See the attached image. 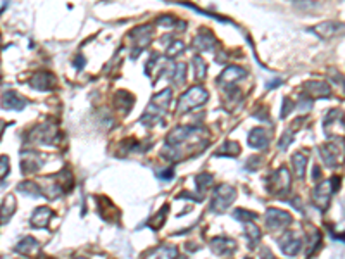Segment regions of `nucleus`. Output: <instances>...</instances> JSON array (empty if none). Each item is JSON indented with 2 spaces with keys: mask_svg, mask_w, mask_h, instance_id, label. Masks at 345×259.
Instances as JSON below:
<instances>
[{
  "mask_svg": "<svg viewBox=\"0 0 345 259\" xmlns=\"http://www.w3.org/2000/svg\"><path fill=\"white\" fill-rule=\"evenodd\" d=\"M16 251L21 254H33L38 251V242L33 237H24V239H21V242L16 245Z\"/></svg>",
  "mask_w": 345,
  "mask_h": 259,
  "instance_id": "6ab92c4d",
  "label": "nucleus"
},
{
  "mask_svg": "<svg viewBox=\"0 0 345 259\" xmlns=\"http://www.w3.org/2000/svg\"><path fill=\"white\" fill-rule=\"evenodd\" d=\"M52 214H54V213H52L49 208H38L33 213V216H32V225L35 228L47 226V225H49V219L52 218Z\"/></svg>",
  "mask_w": 345,
  "mask_h": 259,
  "instance_id": "4468645a",
  "label": "nucleus"
},
{
  "mask_svg": "<svg viewBox=\"0 0 345 259\" xmlns=\"http://www.w3.org/2000/svg\"><path fill=\"white\" fill-rule=\"evenodd\" d=\"M243 76V69L238 68V66H230V68H226L225 71L221 73V76L217 78V83H231L235 80H238V78Z\"/></svg>",
  "mask_w": 345,
  "mask_h": 259,
  "instance_id": "a211bd4d",
  "label": "nucleus"
},
{
  "mask_svg": "<svg viewBox=\"0 0 345 259\" xmlns=\"http://www.w3.org/2000/svg\"><path fill=\"white\" fill-rule=\"evenodd\" d=\"M28 105V100L17 95L14 90H9L2 95V107L7 111H21Z\"/></svg>",
  "mask_w": 345,
  "mask_h": 259,
  "instance_id": "0eeeda50",
  "label": "nucleus"
},
{
  "mask_svg": "<svg viewBox=\"0 0 345 259\" xmlns=\"http://www.w3.org/2000/svg\"><path fill=\"white\" fill-rule=\"evenodd\" d=\"M76 259H85V257H76Z\"/></svg>",
  "mask_w": 345,
  "mask_h": 259,
  "instance_id": "e433bc0d",
  "label": "nucleus"
},
{
  "mask_svg": "<svg viewBox=\"0 0 345 259\" xmlns=\"http://www.w3.org/2000/svg\"><path fill=\"white\" fill-rule=\"evenodd\" d=\"M243 226H245V235L248 239V245H250V247H254V245L259 242V239H261L259 226H256L254 223H243Z\"/></svg>",
  "mask_w": 345,
  "mask_h": 259,
  "instance_id": "412c9836",
  "label": "nucleus"
},
{
  "mask_svg": "<svg viewBox=\"0 0 345 259\" xmlns=\"http://www.w3.org/2000/svg\"><path fill=\"white\" fill-rule=\"evenodd\" d=\"M292 162H294V166H295V173H297V177L299 178H304V175H305V164H307V157H305L304 154H295L294 156V159H292Z\"/></svg>",
  "mask_w": 345,
  "mask_h": 259,
  "instance_id": "b1692460",
  "label": "nucleus"
},
{
  "mask_svg": "<svg viewBox=\"0 0 345 259\" xmlns=\"http://www.w3.org/2000/svg\"><path fill=\"white\" fill-rule=\"evenodd\" d=\"M43 164V157L38 154H24L23 156V162H21V168H23V173H32V171H37L40 166Z\"/></svg>",
  "mask_w": 345,
  "mask_h": 259,
  "instance_id": "ddd939ff",
  "label": "nucleus"
},
{
  "mask_svg": "<svg viewBox=\"0 0 345 259\" xmlns=\"http://www.w3.org/2000/svg\"><path fill=\"white\" fill-rule=\"evenodd\" d=\"M33 138L37 140L38 143H50L52 140L55 138V128L50 125H43L33 133Z\"/></svg>",
  "mask_w": 345,
  "mask_h": 259,
  "instance_id": "dca6fc26",
  "label": "nucleus"
},
{
  "mask_svg": "<svg viewBox=\"0 0 345 259\" xmlns=\"http://www.w3.org/2000/svg\"><path fill=\"white\" fill-rule=\"evenodd\" d=\"M83 64H85V61L81 59V55H78V61H74V66H78V68H83Z\"/></svg>",
  "mask_w": 345,
  "mask_h": 259,
  "instance_id": "f704fd0d",
  "label": "nucleus"
},
{
  "mask_svg": "<svg viewBox=\"0 0 345 259\" xmlns=\"http://www.w3.org/2000/svg\"><path fill=\"white\" fill-rule=\"evenodd\" d=\"M166 216H168V206H164L163 209H161V214H157V216L152 219L150 221V226L152 228H161L164 225V219H166Z\"/></svg>",
  "mask_w": 345,
  "mask_h": 259,
  "instance_id": "cd10ccee",
  "label": "nucleus"
},
{
  "mask_svg": "<svg viewBox=\"0 0 345 259\" xmlns=\"http://www.w3.org/2000/svg\"><path fill=\"white\" fill-rule=\"evenodd\" d=\"M54 83H55L54 76H52L50 73H47V71L37 73L33 76V80H32L33 89H38V90H49L50 87L54 85Z\"/></svg>",
  "mask_w": 345,
  "mask_h": 259,
  "instance_id": "9b49d317",
  "label": "nucleus"
},
{
  "mask_svg": "<svg viewBox=\"0 0 345 259\" xmlns=\"http://www.w3.org/2000/svg\"><path fill=\"white\" fill-rule=\"evenodd\" d=\"M331 194H333V192H331L328 182L320 183V185L312 190V204L316 206L318 209H325L330 203Z\"/></svg>",
  "mask_w": 345,
  "mask_h": 259,
  "instance_id": "423d86ee",
  "label": "nucleus"
},
{
  "mask_svg": "<svg viewBox=\"0 0 345 259\" xmlns=\"http://www.w3.org/2000/svg\"><path fill=\"white\" fill-rule=\"evenodd\" d=\"M268 190L276 197H283L290 190V173L287 168H279L271 175L268 183Z\"/></svg>",
  "mask_w": 345,
  "mask_h": 259,
  "instance_id": "7ed1b4c3",
  "label": "nucleus"
},
{
  "mask_svg": "<svg viewBox=\"0 0 345 259\" xmlns=\"http://www.w3.org/2000/svg\"><path fill=\"white\" fill-rule=\"evenodd\" d=\"M183 49H185V45H183L181 42H174V45H171V47L168 49V54H169V55H176L178 52H181Z\"/></svg>",
  "mask_w": 345,
  "mask_h": 259,
  "instance_id": "2f4dec72",
  "label": "nucleus"
},
{
  "mask_svg": "<svg viewBox=\"0 0 345 259\" xmlns=\"http://www.w3.org/2000/svg\"><path fill=\"white\" fill-rule=\"evenodd\" d=\"M235 197H237V190L231 185H219L214 190L212 195V204L211 209L214 213H223L225 209H228V206L233 203Z\"/></svg>",
  "mask_w": 345,
  "mask_h": 259,
  "instance_id": "f03ea898",
  "label": "nucleus"
},
{
  "mask_svg": "<svg viewBox=\"0 0 345 259\" xmlns=\"http://www.w3.org/2000/svg\"><path fill=\"white\" fill-rule=\"evenodd\" d=\"M240 151V146L237 142H225L223 143V147L217 151V156H225V152H228L230 156H237ZM226 154V156H228Z\"/></svg>",
  "mask_w": 345,
  "mask_h": 259,
  "instance_id": "393cba45",
  "label": "nucleus"
},
{
  "mask_svg": "<svg viewBox=\"0 0 345 259\" xmlns=\"http://www.w3.org/2000/svg\"><path fill=\"white\" fill-rule=\"evenodd\" d=\"M194 64L197 66V69H199V71H197V76H199V78H204V76H206V63H204V61L200 59V57H195V59H194Z\"/></svg>",
  "mask_w": 345,
  "mask_h": 259,
  "instance_id": "c756f323",
  "label": "nucleus"
},
{
  "mask_svg": "<svg viewBox=\"0 0 345 259\" xmlns=\"http://www.w3.org/2000/svg\"><path fill=\"white\" fill-rule=\"evenodd\" d=\"M278 244L287 256H295V254L300 251V247H302V240H300V237L297 235L295 232H288V234L281 235Z\"/></svg>",
  "mask_w": 345,
  "mask_h": 259,
  "instance_id": "39448f33",
  "label": "nucleus"
},
{
  "mask_svg": "<svg viewBox=\"0 0 345 259\" xmlns=\"http://www.w3.org/2000/svg\"><path fill=\"white\" fill-rule=\"evenodd\" d=\"M209 99V94L204 87H192L186 94L181 95L180 102H178V112H186L194 107H199L200 104H204Z\"/></svg>",
  "mask_w": 345,
  "mask_h": 259,
  "instance_id": "f257e3e1",
  "label": "nucleus"
},
{
  "mask_svg": "<svg viewBox=\"0 0 345 259\" xmlns=\"http://www.w3.org/2000/svg\"><path fill=\"white\" fill-rule=\"evenodd\" d=\"M9 175V157L0 156V180H4Z\"/></svg>",
  "mask_w": 345,
  "mask_h": 259,
  "instance_id": "c85d7f7f",
  "label": "nucleus"
},
{
  "mask_svg": "<svg viewBox=\"0 0 345 259\" xmlns=\"http://www.w3.org/2000/svg\"><path fill=\"white\" fill-rule=\"evenodd\" d=\"M17 190H19L21 194L29 195V197H40L42 195L40 185H37L35 182H24V183H21V185H17Z\"/></svg>",
  "mask_w": 345,
  "mask_h": 259,
  "instance_id": "4be33fe9",
  "label": "nucleus"
},
{
  "mask_svg": "<svg viewBox=\"0 0 345 259\" xmlns=\"http://www.w3.org/2000/svg\"><path fill=\"white\" fill-rule=\"evenodd\" d=\"M338 28H340L338 23H333V21H326V23H321V24L314 26L312 30H314V33L321 35L323 38H330V37H333V35L338 33Z\"/></svg>",
  "mask_w": 345,
  "mask_h": 259,
  "instance_id": "f3484780",
  "label": "nucleus"
},
{
  "mask_svg": "<svg viewBox=\"0 0 345 259\" xmlns=\"http://www.w3.org/2000/svg\"><path fill=\"white\" fill-rule=\"evenodd\" d=\"M245 259H250V257H245Z\"/></svg>",
  "mask_w": 345,
  "mask_h": 259,
  "instance_id": "4c0bfd02",
  "label": "nucleus"
},
{
  "mask_svg": "<svg viewBox=\"0 0 345 259\" xmlns=\"http://www.w3.org/2000/svg\"><path fill=\"white\" fill-rule=\"evenodd\" d=\"M199 180V192L200 194H204V192L207 190V188H211V185H212V175H209V173H202L200 175V177L197 178Z\"/></svg>",
  "mask_w": 345,
  "mask_h": 259,
  "instance_id": "a878e982",
  "label": "nucleus"
},
{
  "mask_svg": "<svg viewBox=\"0 0 345 259\" xmlns=\"http://www.w3.org/2000/svg\"><path fill=\"white\" fill-rule=\"evenodd\" d=\"M292 223V216L290 213L283 209H274L269 208L266 211V225H268L269 230H278V228H283Z\"/></svg>",
  "mask_w": 345,
  "mask_h": 259,
  "instance_id": "20e7f679",
  "label": "nucleus"
},
{
  "mask_svg": "<svg viewBox=\"0 0 345 259\" xmlns=\"http://www.w3.org/2000/svg\"><path fill=\"white\" fill-rule=\"evenodd\" d=\"M211 249L216 254L233 252L237 249V242L233 239H226V237H216L214 240H211Z\"/></svg>",
  "mask_w": 345,
  "mask_h": 259,
  "instance_id": "6e6552de",
  "label": "nucleus"
},
{
  "mask_svg": "<svg viewBox=\"0 0 345 259\" xmlns=\"http://www.w3.org/2000/svg\"><path fill=\"white\" fill-rule=\"evenodd\" d=\"M290 143H292V133H290V131H287V133L281 137V142H279L278 149H279V151H287Z\"/></svg>",
  "mask_w": 345,
  "mask_h": 259,
  "instance_id": "7c9ffc66",
  "label": "nucleus"
},
{
  "mask_svg": "<svg viewBox=\"0 0 345 259\" xmlns=\"http://www.w3.org/2000/svg\"><path fill=\"white\" fill-rule=\"evenodd\" d=\"M195 47H199L200 50H211L214 47V37L211 33H202L195 38Z\"/></svg>",
  "mask_w": 345,
  "mask_h": 259,
  "instance_id": "5701e85b",
  "label": "nucleus"
},
{
  "mask_svg": "<svg viewBox=\"0 0 345 259\" xmlns=\"http://www.w3.org/2000/svg\"><path fill=\"white\" fill-rule=\"evenodd\" d=\"M331 192H337L340 188V177H333L331 178Z\"/></svg>",
  "mask_w": 345,
  "mask_h": 259,
  "instance_id": "473e14b6",
  "label": "nucleus"
},
{
  "mask_svg": "<svg viewBox=\"0 0 345 259\" xmlns=\"http://www.w3.org/2000/svg\"><path fill=\"white\" fill-rule=\"evenodd\" d=\"M269 143V135L264 128H256L248 133V146L254 149H264Z\"/></svg>",
  "mask_w": 345,
  "mask_h": 259,
  "instance_id": "1a4fd4ad",
  "label": "nucleus"
},
{
  "mask_svg": "<svg viewBox=\"0 0 345 259\" xmlns=\"http://www.w3.org/2000/svg\"><path fill=\"white\" fill-rule=\"evenodd\" d=\"M321 157L323 161H325V164H328L330 168H333L335 164H337V159H338V151L335 146H331V143H328V146L321 147Z\"/></svg>",
  "mask_w": 345,
  "mask_h": 259,
  "instance_id": "aec40b11",
  "label": "nucleus"
},
{
  "mask_svg": "<svg viewBox=\"0 0 345 259\" xmlns=\"http://www.w3.org/2000/svg\"><path fill=\"white\" fill-rule=\"evenodd\" d=\"M233 216L240 219L242 223H250L252 219H256L257 218V214L256 213H250V211H245V209H237L233 213Z\"/></svg>",
  "mask_w": 345,
  "mask_h": 259,
  "instance_id": "bb28decb",
  "label": "nucleus"
},
{
  "mask_svg": "<svg viewBox=\"0 0 345 259\" xmlns=\"http://www.w3.org/2000/svg\"><path fill=\"white\" fill-rule=\"evenodd\" d=\"M305 90H307V94H309V99H311V97H314V99L328 97V95L331 94L330 85H326V83H321V81L305 83Z\"/></svg>",
  "mask_w": 345,
  "mask_h": 259,
  "instance_id": "9d476101",
  "label": "nucleus"
},
{
  "mask_svg": "<svg viewBox=\"0 0 345 259\" xmlns=\"http://www.w3.org/2000/svg\"><path fill=\"white\" fill-rule=\"evenodd\" d=\"M2 131H4V123L0 121V135H2Z\"/></svg>",
  "mask_w": 345,
  "mask_h": 259,
  "instance_id": "c9c22d12",
  "label": "nucleus"
},
{
  "mask_svg": "<svg viewBox=\"0 0 345 259\" xmlns=\"http://www.w3.org/2000/svg\"><path fill=\"white\" fill-rule=\"evenodd\" d=\"M178 252L176 247H171V245H163V247H157L154 251H150L145 256V259H176Z\"/></svg>",
  "mask_w": 345,
  "mask_h": 259,
  "instance_id": "f8f14e48",
  "label": "nucleus"
},
{
  "mask_svg": "<svg viewBox=\"0 0 345 259\" xmlns=\"http://www.w3.org/2000/svg\"><path fill=\"white\" fill-rule=\"evenodd\" d=\"M14 213H16V199L14 195H7V199L4 200L2 208H0V223L6 225Z\"/></svg>",
  "mask_w": 345,
  "mask_h": 259,
  "instance_id": "2eb2a0df",
  "label": "nucleus"
},
{
  "mask_svg": "<svg viewBox=\"0 0 345 259\" xmlns=\"http://www.w3.org/2000/svg\"><path fill=\"white\" fill-rule=\"evenodd\" d=\"M261 259H274V256L268 251V249H264L263 254H261Z\"/></svg>",
  "mask_w": 345,
  "mask_h": 259,
  "instance_id": "72a5a7b5",
  "label": "nucleus"
}]
</instances>
